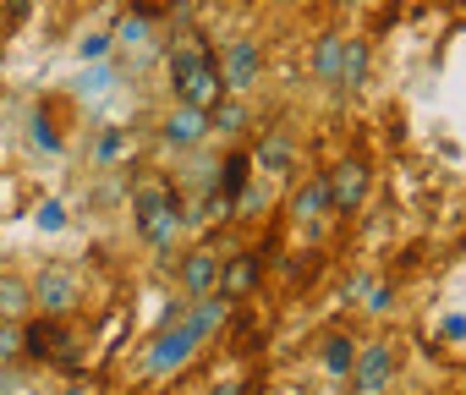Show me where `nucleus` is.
<instances>
[{"mask_svg":"<svg viewBox=\"0 0 466 395\" xmlns=\"http://www.w3.org/2000/svg\"><path fill=\"white\" fill-rule=\"evenodd\" d=\"M170 88L181 105H198V110H214L230 88H225V72H219V56L198 45V34H181L176 50H170Z\"/></svg>","mask_w":466,"mask_h":395,"instance_id":"f257e3e1","label":"nucleus"},{"mask_svg":"<svg viewBox=\"0 0 466 395\" xmlns=\"http://www.w3.org/2000/svg\"><path fill=\"white\" fill-rule=\"evenodd\" d=\"M132 215H137L143 242L165 253V248L181 237V192H176L170 181H137V192H132Z\"/></svg>","mask_w":466,"mask_h":395,"instance_id":"f03ea898","label":"nucleus"},{"mask_svg":"<svg viewBox=\"0 0 466 395\" xmlns=\"http://www.w3.org/2000/svg\"><path fill=\"white\" fill-rule=\"evenodd\" d=\"M28 286H34V313H45V319H66L83 302V280L72 264H45Z\"/></svg>","mask_w":466,"mask_h":395,"instance_id":"7ed1b4c3","label":"nucleus"},{"mask_svg":"<svg viewBox=\"0 0 466 395\" xmlns=\"http://www.w3.org/2000/svg\"><path fill=\"white\" fill-rule=\"evenodd\" d=\"M368 192H373V170L362 154H340V165L329 170V204L335 215H357L368 204Z\"/></svg>","mask_w":466,"mask_h":395,"instance_id":"20e7f679","label":"nucleus"},{"mask_svg":"<svg viewBox=\"0 0 466 395\" xmlns=\"http://www.w3.org/2000/svg\"><path fill=\"white\" fill-rule=\"evenodd\" d=\"M390 379H395V351H390L384 340L357 346V362H351V384H357V395H384Z\"/></svg>","mask_w":466,"mask_h":395,"instance_id":"39448f33","label":"nucleus"},{"mask_svg":"<svg viewBox=\"0 0 466 395\" xmlns=\"http://www.w3.org/2000/svg\"><path fill=\"white\" fill-rule=\"evenodd\" d=\"M258 286H264V264H258V253H230V258L219 264V280H214V291H219L225 302H248Z\"/></svg>","mask_w":466,"mask_h":395,"instance_id":"423d86ee","label":"nucleus"},{"mask_svg":"<svg viewBox=\"0 0 466 395\" xmlns=\"http://www.w3.org/2000/svg\"><path fill=\"white\" fill-rule=\"evenodd\" d=\"M219 72H225V88H230V94H248V88L264 77V50H258L253 39H237V45L225 50Z\"/></svg>","mask_w":466,"mask_h":395,"instance_id":"0eeeda50","label":"nucleus"},{"mask_svg":"<svg viewBox=\"0 0 466 395\" xmlns=\"http://www.w3.org/2000/svg\"><path fill=\"white\" fill-rule=\"evenodd\" d=\"M192 351H198V335H192L187 324H181V329H159L154 346H148V373H170V368H181Z\"/></svg>","mask_w":466,"mask_h":395,"instance_id":"6e6552de","label":"nucleus"},{"mask_svg":"<svg viewBox=\"0 0 466 395\" xmlns=\"http://www.w3.org/2000/svg\"><path fill=\"white\" fill-rule=\"evenodd\" d=\"M208 132H214L208 127V110H198V105H181V110L165 116V143L170 148H198Z\"/></svg>","mask_w":466,"mask_h":395,"instance_id":"1a4fd4ad","label":"nucleus"},{"mask_svg":"<svg viewBox=\"0 0 466 395\" xmlns=\"http://www.w3.org/2000/svg\"><path fill=\"white\" fill-rule=\"evenodd\" d=\"M329 215H335V204H329V176L302 181V187H297V198H291V220L319 226V220H329Z\"/></svg>","mask_w":466,"mask_h":395,"instance_id":"9d476101","label":"nucleus"},{"mask_svg":"<svg viewBox=\"0 0 466 395\" xmlns=\"http://www.w3.org/2000/svg\"><path fill=\"white\" fill-rule=\"evenodd\" d=\"M176 280H181V291L198 302V297L214 291V280H219V258H214L208 248H192V253L181 258V275H176Z\"/></svg>","mask_w":466,"mask_h":395,"instance_id":"9b49d317","label":"nucleus"},{"mask_svg":"<svg viewBox=\"0 0 466 395\" xmlns=\"http://www.w3.org/2000/svg\"><path fill=\"white\" fill-rule=\"evenodd\" d=\"M253 165H258L264 176H291V165H297V143H291L286 132H269V137H258Z\"/></svg>","mask_w":466,"mask_h":395,"instance_id":"f8f14e48","label":"nucleus"},{"mask_svg":"<svg viewBox=\"0 0 466 395\" xmlns=\"http://www.w3.org/2000/svg\"><path fill=\"white\" fill-rule=\"evenodd\" d=\"M0 319H34V286L17 275H0Z\"/></svg>","mask_w":466,"mask_h":395,"instance_id":"ddd939ff","label":"nucleus"},{"mask_svg":"<svg viewBox=\"0 0 466 395\" xmlns=\"http://www.w3.org/2000/svg\"><path fill=\"white\" fill-rule=\"evenodd\" d=\"M340 56H346L340 28L319 34V45H313V77H319V83H335V77H340Z\"/></svg>","mask_w":466,"mask_h":395,"instance_id":"4468645a","label":"nucleus"},{"mask_svg":"<svg viewBox=\"0 0 466 395\" xmlns=\"http://www.w3.org/2000/svg\"><path fill=\"white\" fill-rule=\"evenodd\" d=\"M368 66H373V50L362 39H346V56H340V77L335 88H362L368 83Z\"/></svg>","mask_w":466,"mask_h":395,"instance_id":"2eb2a0df","label":"nucleus"},{"mask_svg":"<svg viewBox=\"0 0 466 395\" xmlns=\"http://www.w3.org/2000/svg\"><path fill=\"white\" fill-rule=\"evenodd\" d=\"M248 165H253V154H225V170H219V198H225V204H242Z\"/></svg>","mask_w":466,"mask_h":395,"instance_id":"dca6fc26","label":"nucleus"},{"mask_svg":"<svg viewBox=\"0 0 466 395\" xmlns=\"http://www.w3.org/2000/svg\"><path fill=\"white\" fill-rule=\"evenodd\" d=\"M127 154H132V137H127L121 127H105L99 143H94V165H99V170H116Z\"/></svg>","mask_w":466,"mask_h":395,"instance_id":"f3484780","label":"nucleus"},{"mask_svg":"<svg viewBox=\"0 0 466 395\" xmlns=\"http://www.w3.org/2000/svg\"><path fill=\"white\" fill-rule=\"evenodd\" d=\"M121 66H127V61H99V66H88V72L77 77V99H99L105 88H116Z\"/></svg>","mask_w":466,"mask_h":395,"instance_id":"a211bd4d","label":"nucleus"},{"mask_svg":"<svg viewBox=\"0 0 466 395\" xmlns=\"http://www.w3.org/2000/svg\"><path fill=\"white\" fill-rule=\"evenodd\" d=\"M351 362H357L351 335H329V340H324V373H329V379H351Z\"/></svg>","mask_w":466,"mask_h":395,"instance_id":"6ab92c4d","label":"nucleus"},{"mask_svg":"<svg viewBox=\"0 0 466 395\" xmlns=\"http://www.w3.org/2000/svg\"><path fill=\"white\" fill-rule=\"evenodd\" d=\"M208 127H214V132H242V127H248V110H242V99H237V94H225V99L208 110Z\"/></svg>","mask_w":466,"mask_h":395,"instance_id":"aec40b11","label":"nucleus"},{"mask_svg":"<svg viewBox=\"0 0 466 395\" xmlns=\"http://www.w3.org/2000/svg\"><path fill=\"white\" fill-rule=\"evenodd\" d=\"M23 351H28L23 324H17V319H0V362H12V357H23Z\"/></svg>","mask_w":466,"mask_h":395,"instance_id":"412c9836","label":"nucleus"},{"mask_svg":"<svg viewBox=\"0 0 466 395\" xmlns=\"http://www.w3.org/2000/svg\"><path fill=\"white\" fill-rule=\"evenodd\" d=\"M116 39H121V45H148L154 28H148V17H127V23L116 28Z\"/></svg>","mask_w":466,"mask_h":395,"instance_id":"4be33fe9","label":"nucleus"},{"mask_svg":"<svg viewBox=\"0 0 466 395\" xmlns=\"http://www.w3.org/2000/svg\"><path fill=\"white\" fill-rule=\"evenodd\" d=\"M77 50H83V61H99V56L110 50V34H88V39H83Z\"/></svg>","mask_w":466,"mask_h":395,"instance_id":"5701e85b","label":"nucleus"},{"mask_svg":"<svg viewBox=\"0 0 466 395\" xmlns=\"http://www.w3.org/2000/svg\"><path fill=\"white\" fill-rule=\"evenodd\" d=\"M61 220H66V215H61V204H45V209H39V226H45V231H56Z\"/></svg>","mask_w":466,"mask_h":395,"instance_id":"b1692460","label":"nucleus"},{"mask_svg":"<svg viewBox=\"0 0 466 395\" xmlns=\"http://www.w3.org/2000/svg\"><path fill=\"white\" fill-rule=\"evenodd\" d=\"M390 302H395V297H390V286H373V291H368V308H373V313H379V308H390Z\"/></svg>","mask_w":466,"mask_h":395,"instance_id":"393cba45","label":"nucleus"},{"mask_svg":"<svg viewBox=\"0 0 466 395\" xmlns=\"http://www.w3.org/2000/svg\"><path fill=\"white\" fill-rule=\"evenodd\" d=\"M208 395H248V384H242V379H225V384H214Z\"/></svg>","mask_w":466,"mask_h":395,"instance_id":"a878e982","label":"nucleus"},{"mask_svg":"<svg viewBox=\"0 0 466 395\" xmlns=\"http://www.w3.org/2000/svg\"><path fill=\"white\" fill-rule=\"evenodd\" d=\"M61 395H88V390H77V384H66V390H61Z\"/></svg>","mask_w":466,"mask_h":395,"instance_id":"bb28decb","label":"nucleus"},{"mask_svg":"<svg viewBox=\"0 0 466 395\" xmlns=\"http://www.w3.org/2000/svg\"><path fill=\"white\" fill-rule=\"evenodd\" d=\"M346 6H362V0H346Z\"/></svg>","mask_w":466,"mask_h":395,"instance_id":"cd10ccee","label":"nucleus"}]
</instances>
